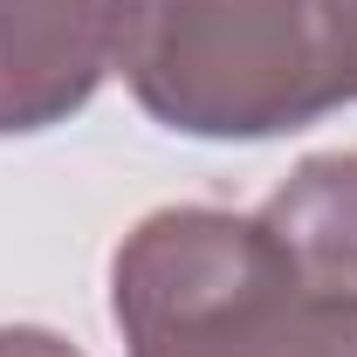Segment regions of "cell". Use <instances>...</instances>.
<instances>
[{
	"mask_svg": "<svg viewBox=\"0 0 357 357\" xmlns=\"http://www.w3.org/2000/svg\"><path fill=\"white\" fill-rule=\"evenodd\" d=\"M124 0H0V137L69 124L117 69Z\"/></svg>",
	"mask_w": 357,
	"mask_h": 357,
	"instance_id": "3957f363",
	"label": "cell"
},
{
	"mask_svg": "<svg viewBox=\"0 0 357 357\" xmlns=\"http://www.w3.org/2000/svg\"><path fill=\"white\" fill-rule=\"evenodd\" d=\"M261 227L289 248L316 296L357 303V151L303 158L289 185L261 206Z\"/></svg>",
	"mask_w": 357,
	"mask_h": 357,
	"instance_id": "277c9868",
	"label": "cell"
},
{
	"mask_svg": "<svg viewBox=\"0 0 357 357\" xmlns=\"http://www.w3.org/2000/svg\"><path fill=\"white\" fill-rule=\"evenodd\" d=\"M117 69L185 137H282L357 103V0H124Z\"/></svg>",
	"mask_w": 357,
	"mask_h": 357,
	"instance_id": "6da1fadb",
	"label": "cell"
},
{
	"mask_svg": "<svg viewBox=\"0 0 357 357\" xmlns=\"http://www.w3.org/2000/svg\"><path fill=\"white\" fill-rule=\"evenodd\" d=\"M131 357H357V303L316 296L261 213L165 206L110 261Z\"/></svg>",
	"mask_w": 357,
	"mask_h": 357,
	"instance_id": "7a4b0ae2",
	"label": "cell"
},
{
	"mask_svg": "<svg viewBox=\"0 0 357 357\" xmlns=\"http://www.w3.org/2000/svg\"><path fill=\"white\" fill-rule=\"evenodd\" d=\"M0 357H83L48 330H0Z\"/></svg>",
	"mask_w": 357,
	"mask_h": 357,
	"instance_id": "5b68a950",
	"label": "cell"
}]
</instances>
